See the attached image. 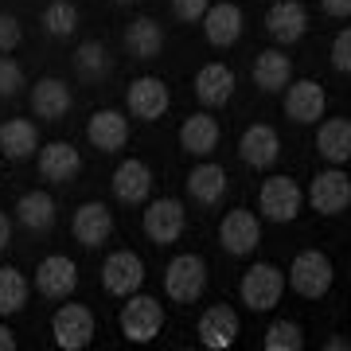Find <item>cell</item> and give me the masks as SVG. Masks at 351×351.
Returning a JSON list of instances; mask_svg holds the SVG:
<instances>
[{
    "instance_id": "5",
    "label": "cell",
    "mask_w": 351,
    "mask_h": 351,
    "mask_svg": "<svg viewBox=\"0 0 351 351\" xmlns=\"http://www.w3.org/2000/svg\"><path fill=\"white\" fill-rule=\"evenodd\" d=\"M258 207L269 223H293L304 207V191L293 176H269L258 191Z\"/></svg>"
},
{
    "instance_id": "10",
    "label": "cell",
    "mask_w": 351,
    "mask_h": 351,
    "mask_svg": "<svg viewBox=\"0 0 351 351\" xmlns=\"http://www.w3.org/2000/svg\"><path fill=\"white\" fill-rule=\"evenodd\" d=\"M328 110V94L316 78H297L285 86V117L297 125H316Z\"/></svg>"
},
{
    "instance_id": "38",
    "label": "cell",
    "mask_w": 351,
    "mask_h": 351,
    "mask_svg": "<svg viewBox=\"0 0 351 351\" xmlns=\"http://www.w3.org/2000/svg\"><path fill=\"white\" fill-rule=\"evenodd\" d=\"M207 8H211V0H172V16L180 24H199Z\"/></svg>"
},
{
    "instance_id": "22",
    "label": "cell",
    "mask_w": 351,
    "mask_h": 351,
    "mask_svg": "<svg viewBox=\"0 0 351 351\" xmlns=\"http://www.w3.org/2000/svg\"><path fill=\"white\" fill-rule=\"evenodd\" d=\"M234 94V71L226 63H207L199 66V75H195V98L207 106V110H219L226 106Z\"/></svg>"
},
{
    "instance_id": "27",
    "label": "cell",
    "mask_w": 351,
    "mask_h": 351,
    "mask_svg": "<svg viewBox=\"0 0 351 351\" xmlns=\"http://www.w3.org/2000/svg\"><path fill=\"white\" fill-rule=\"evenodd\" d=\"M188 195L195 203H203V207H215V203L226 195V172H223V164H211V160L195 164V168L188 172Z\"/></svg>"
},
{
    "instance_id": "7",
    "label": "cell",
    "mask_w": 351,
    "mask_h": 351,
    "mask_svg": "<svg viewBox=\"0 0 351 351\" xmlns=\"http://www.w3.org/2000/svg\"><path fill=\"white\" fill-rule=\"evenodd\" d=\"M219 242H223L226 254H234V258H246L262 246V223H258V215L246 211V207H234V211L223 215V223H219Z\"/></svg>"
},
{
    "instance_id": "20",
    "label": "cell",
    "mask_w": 351,
    "mask_h": 351,
    "mask_svg": "<svg viewBox=\"0 0 351 351\" xmlns=\"http://www.w3.org/2000/svg\"><path fill=\"white\" fill-rule=\"evenodd\" d=\"M110 188L121 203H145L152 191V168L145 160H137V156H125V160L113 168Z\"/></svg>"
},
{
    "instance_id": "24",
    "label": "cell",
    "mask_w": 351,
    "mask_h": 351,
    "mask_svg": "<svg viewBox=\"0 0 351 351\" xmlns=\"http://www.w3.org/2000/svg\"><path fill=\"white\" fill-rule=\"evenodd\" d=\"M254 86L265 90V94H281V90L293 82V63H289V55H281L277 47L269 51H258V59H254Z\"/></svg>"
},
{
    "instance_id": "13",
    "label": "cell",
    "mask_w": 351,
    "mask_h": 351,
    "mask_svg": "<svg viewBox=\"0 0 351 351\" xmlns=\"http://www.w3.org/2000/svg\"><path fill=\"white\" fill-rule=\"evenodd\" d=\"M78 285V265L63 254H47L43 262L36 265V289L39 297H47V301H66Z\"/></svg>"
},
{
    "instance_id": "42",
    "label": "cell",
    "mask_w": 351,
    "mask_h": 351,
    "mask_svg": "<svg viewBox=\"0 0 351 351\" xmlns=\"http://www.w3.org/2000/svg\"><path fill=\"white\" fill-rule=\"evenodd\" d=\"M324 348H328V351H351V339H343V336H332V339L324 343Z\"/></svg>"
},
{
    "instance_id": "33",
    "label": "cell",
    "mask_w": 351,
    "mask_h": 351,
    "mask_svg": "<svg viewBox=\"0 0 351 351\" xmlns=\"http://www.w3.org/2000/svg\"><path fill=\"white\" fill-rule=\"evenodd\" d=\"M27 301V277L16 265H0V316L20 313Z\"/></svg>"
},
{
    "instance_id": "16",
    "label": "cell",
    "mask_w": 351,
    "mask_h": 351,
    "mask_svg": "<svg viewBox=\"0 0 351 351\" xmlns=\"http://www.w3.org/2000/svg\"><path fill=\"white\" fill-rule=\"evenodd\" d=\"M239 332H242L239 313H234L230 304H211V308L199 316V324H195V336H199V343H203V348H211V351L230 348V343L239 339Z\"/></svg>"
},
{
    "instance_id": "35",
    "label": "cell",
    "mask_w": 351,
    "mask_h": 351,
    "mask_svg": "<svg viewBox=\"0 0 351 351\" xmlns=\"http://www.w3.org/2000/svg\"><path fill=\"white\" fill-rule=\"evenodd\" d=\"M20 86H27L24 66L16 63V59H8V55H0V98H16Z\"/></svg>"
},
{
    "instance_id": "28",
    "label": "cell",
    "mask_w": 351,
    "mask_h": 351,
    "mask_svg": "<svg viewBox=\"0 0 351 351\" xmlns=\"http://www.w3.org/2000/svg\"><path fill=\"white\" fill-rule=\"evenodd\" d=\"M316 152L328 164H343L351 160V121L348 117H328L316 129Z\"/></svg>"
},
{
    "instance_id": "32",
    "label": "cell",
    "mask_w": 351,
    "mask_h": 351,
    "mask_svg": "<svg viewBox=\"0 0 351 351\" xmlns=\"http://www.w3.org/2000/svg\"><path fill=\"white\" fill-rule=\"evenodd\" d=\"M39 24H43L47 36L71 39L78 32V4L75 0H51L47 8H43V16H39Z\"/></svg>"
},
{
    "instance_id": "15",
    "label": "cell",
    "mask_w": 351,
    "mask_h": 351,
    "mask_svg": "<svg viewBox=\"0 0 351 351\" xmlns=\"http://www.w3.org/2000/svg\"><path fill=\"white\" fill-rule=\"evenodd\" d=\"M36 168L47 184H75L78 172H82V156H78L75 145L66 141H51L36 152Z\"/></svg>"
},
{
    "instance_id": "4",
    "label": "cell",
    "mask_w": 351,
    "mask_h": 351,
    "mask_svg": "<svg viewBox=\"0 0 351 351\" xmlns=\"http://www.w3.org/2000/svg\"><path fill=\"white\" fill-rule=\"evenodd\" d=\"M242 301L250 304V313H269L281 304V293H285V274L277 269L274 262H254L246 274H242Z\"/></svg>"
},
{
    "instance_id": "29",
    "label": "cell",
    "mask_w": 351,
    "mask_h": 351,
    "mask_svg": "<svg viewBox=\"0 0 351 351\" xmlns=\"http://www.w3.org/2000/svg\"><path fill=\"white\" fill-rule=\"evenodd\" d=\"M16 219H20L24 230L43 234V230L55 226V199H51L47 191H27V195H20V203H16Z\"/></svg>"
},
{
    "instance_id": "17",
    "label": "cell",
    "mask_w": 351,
    "mask_h": 351,
    "mask_svg": "<svg viewBox=\"0 0 351 351\" xmlns=\"http://www.w3.org/2000/svg\"><path fill=\"white\" fill-rule=\"evenodd\" d=\"M265 32L281 47L297 43L308 32V8H304L301 0H277V4H269V12H265Z\"/></svg>"
},
{
    "instance_id": "6",
    "label": "cell",
    "mask_w": 351,
    "mask_h": 351,
    "mask_svg": "<svg viewBox=\"0 0 351 351\" xmlns=\"http://www.w3.org/2000/svg\"><path fill=\"white\" fill-rule=\"evenodd\" d=\"M51 336L63 351H82L94 343V313L86 304H59L51 316Z\"/></svg>"
},
{
    "instance_id": "40",
    "label": "cell",
    "mask_w": 351,
    "mask_h": 351,
    "mask_svg": "<svg viewBox=\"0 0 351 351\" xmlns=\"http://www.w3.org/2000/svg\"><path fill=\"white\" fill-rule=\"evenodd\" d=\"M8 242H12V219H8V215L0 211V250H4Z\"/></svg>"
},
{
    "instance_id": "18",
    "label": "cell",
    "mask_w": 351,
    "mask_h": 351,
    "mask_svg": "<svg viewBox=\"0 0 351 351\" xmlns=\"http://www.w3.org/2000/svg\"><path fill=\"white\" fill-rule=\"evenodd\" d=\"M242 24H246V16L230 0H219L203 12V36H207L211 47H234L242 39Z\"/></svg>"
},
{
    "instance_id": "9",
    "label": "cell",
    "mask_w": 351,
    "mask_h": 351,
    "mask_svg": "<svg viewBox=\"0 0 351 351\" xmlns=\"http://www.w3.org/2000/svg\"><path fill=\"white\" fill-rule=\"evenodd\" d=\"M125 106L133 117H141V121H160L164 113H168V106H172V94H168V82L156 75H141L129 82L125 90Z\"/></svg>"
},
{
    "instance_id": "11",
    "label": "cell",
    "mask_w": 351,
    "mask_h": 351,
    "mask_svg": "<svg viewBox=\"0 0 351 351\" xmlns=\"http://www.w3.org/2000/svg\"><path fill=\"white\" fill-rule=\"evenodd\" d=\"M101 285L110 297H129L145 285V262L141 254L133 250H113L106 262H101Z\"/></svg>"
},
{
    "instance_id": "14",
    "label": "cell",
    "mask_w": 351,
    "mask_h": 351,
    "mask_svg": "<svg viewBox=\"0 0 351 351\" xmlns=\"http://www.w3.org/2000/svg\"><path fill=\"white\" fill-rule=\"evenodd\" d=\"M71 234H75L78 246H86V250H98V246H106L113 234V215L106 203L90 199L82 203L75 211V219H71Z\"/></svg>"
},
{
    "instance_id": "34",
    "label": "cell",
    "mask_w": 351,
    "mask_h": 351,
    "mask_svg": "<svg viewBox=\"0 0 351 351\" xmlns=\"http://www.w3.org/2000/svg\"><path fill=\"white\" fill-rule=\"evenodd\" d=\"M265 351H301L304 348V332L301 324H293V320H274V324L265 328Z\"/></svg>"
},
{
    "instance_id": "41",
    "label": "cell",
    "mask_w": 351,
    "mask_h": 351,
    "mask_svg": "<svg viewBox=\"0 0 351 351\" xmlns=\"http://www.w3.org/2000/svg\"><path fill=\"white\" fill-rule=\"evenodd\" d=\"M16 348V336H12V328H4L0 324V351H12Z\"/></svg>"
},
{
    "instance_id": "36",
    "label": "cell",
    "mask_w": 351,
    "mask_h": 351,
    "mask_svg": "<svg viewBox=\"0 0 351 351\" xmlns=\"http://www.w3.org/2000/svg\"><path fill=\"white\" fill-rule=\"evenodd\" d=\"M20 39H24V27L16 20L12 12H0V55H8V51L20 47Z\"/></svg>"
},
{
    "instance_id": "37",
    "label": "cell",
    "mask_w": 351,
    "mask_h": 351,
    "mask_svg": "<svg viewBox=\"0 0 351 351\" xmlns=\"http://www.w3.org/2000/svg\"><path fill=\"white\" fill-rule=\"evenodd\" d=\"M332 66H336L339 75H351V27H343L332 39Z\"/></svg>"
},
{
    "instance_id": "3",
    "label": "cell",
    "mask_w": 351,
    "mask_h": 351,
    "mask_svg": "<svg viewBox=\"0 0 351 351\" xmlns=\"http://www.w3.org/2000/svg\"><path fill=\"white\" fill-rule=\"evenodd\" d=\"M164 328V308L156 304V297H145V293H129L125 308H121V336L129 343H152Z\"/></svg>"
},
{
    "instance_id": "21",
    "label": "cell",
    "mask_w": 351,
    "mask_h": 351,
    "mask_svg": "<svg viewBox=\"0 0 351 351\" xmlns=\"http://www.w3.org/2000/svg\"><path fill=\"white\" fill-rule=\"evenodd\" d=\"M86 137H90V145H94V149H101V152L125 149V141H129V117L121 110H98L86 121Z\"/></svg>"
},
{
    "instance_id": "23",
    "label": "cell",
    "mask_w": 351,
    "mask_h": 351,
    "mask_svg": "<svg viewBox=\"0 0 351 351\" xmlns=\"http://www.w3.org/2000/svg\"><path fill=\"white\" fill-rule=\"evenodd\" d=\"M71 86H66L63 78H39L36 86H32V110H36V117H43V121H59V117H66V110H71Z\"/></svg>"
},
{
    "instance_id": "26",
    "label": "cell",
    "mask_w": 351,
    "mask_h": 351,
    "mask_svg": "<svg viewBox=\"0 0 351 351\" xmlns=\"http://www.w3.org/2000/svg\"><path fill=\"white\" fill-rule=\"evenodd\" d=\"M125 51L133 59H156L164 51V27L152 20V16H137L125 24Z\"/></svg>"
},
{
    "instance_id": "25",
    "label": "cell",
    "mask_w": 351,
    "mask_h": 351,
    "mask_svg": "<svg viewBox=\"0 0 351 351\" xmlns=\"http://www.w3.org/2000/svg\"><path fill=\"white\" fill-rule=\"evenodd\" d=\"M219 121L211 113H191L188 121L180 125V149L191 152V156H211L219 149Z\"/></svg>"
},
{
    "instance_id": "1",
    "label": "cell",
    "mask_w": 351,
    "mask_h": 351,
    "mask_svg": "<svg viewBox=\"0 0 351 351\" xmlns=\"http://www.w3.org/2000/svg\"><path fill=\"white\" fill-rule=\"evenodd\" d=\"M332 281H336V269H332V258H328L324 250H301L293 258V265H289V274H285V285L293 289L297 297H304V301L328 297Z\"/></svg>"
},
{
    "instance_id": "2",
    "label": "cell",
    "mask_w": 351,
    "mask_h": 351,
    "mask_svg": "<svg viewBox=\"0 0 351 351\" xmlns=\"http://www.w3.org/2000/svg\"><path fill=\"white\" fill-rule=\"evenodd\" d=\"M203 289H207V262L199 254H176L164 269V293L180 304H191L203 297Z\"/></svg>"
},
{
    "instance_id": "43",
    "label": "cell",
    "mask_w": 351,
    "mask_h": 351,
    "mask_svg": "<svg viewBox=\"0 0 351 351\" xmlns=\"http://www.w3.org/2000/svg\"><path fill=\"white\" fill-rule=\"evenodd\" d=\"M117 4H133V0H117Z\"/></svg>"
},
{
    "instance_id": "12",
    "label": "cell",
    "mask_w": 351,
    "mask_h": 351,
    "mask_svg": "<svg viewBox=\"0 0 351 351\" xmlns=\"http://www.w3.org/2000/svg\"><path fill=\"white\" fill-rule=\"evenodd\" d=\"M184 226H188V211H184V203L180 199L168 195V199L149 203V211H145V234H149L156 246H172V242H180Z\"/></svg>"
},
{
    "instance_id": "19",
    "label": "cell",
    "mask_w": 351,
    "mask_h": 351,
    "mask_svg": "<svg viewBox=\"0 0 351 351\" xmlns=\"http://www.w3.org/2000/svg\"><path fill=\"white\" fill-rule=\"evenodd\" d=\"M239 156L250 164V168H258V172L274 168L277 156H281V137H277V129L265 125V121H254V125L239 137Z\"/></svg>"
},
{
    "instance_id": "39",
    "label": "cell",
    "mask_w": 351,
    "mask_h": 351,
    "mask_svg": "<svg viewBox=\"0 0 351 351\" xmlns=\"http://www.w3.org/2000/svg\"><path fill=\"white\" fill-rule=\"evenodd\" d=\"M320 8H324L332 20H348L351 16V0H320Z\"/></svg>"
},
{
    "instance_id": "30",
    "label": "cell",
    "mask_w": 351,
    "mask_h": 351,
    "mask_svg": "<svg viewBox=\"0 0 351 351\" xmlns=\"http://www.w3.org/2000/svg\"><path fill=\"white\" fill-rule=\"evenodd\" d=\"M0 152H4V156H12V160H27L32 152H39L36 125H32V121H24V117L4 121V125H0Z\"/></svg>"
},
{
    "instance_id": "8",
    "label": "cell",
    "mask_w": 351,
    "mask_h": 351,
    "mask_svg": "<svg viewBox=\"0 0 351 351\" xmlns=\"http://www.w3.org/2000/svg\"><path fill=\"white\" fill-rule=\"evenodd\" d=\"M308 203L320 215H343L351 207V176L343 168H324L308 184Z\"/></svg>"
},
{
    "instance_id": "31",
    "label": "cell",
    "mask_w": 351,
    "mask_h": 351,
    "mask_svg": "<svg viewBox=\"0 0 351 351\" xmlns=\"http://www.w3.org/2000/svg\"><path fill=\"white\" fill-rule=\"evenodd\" d=\"M75 75L86 78V82H101V78L110 75V51H106V43H98V39H82L78 43Z\"/></svg>"
}]
</instances>
